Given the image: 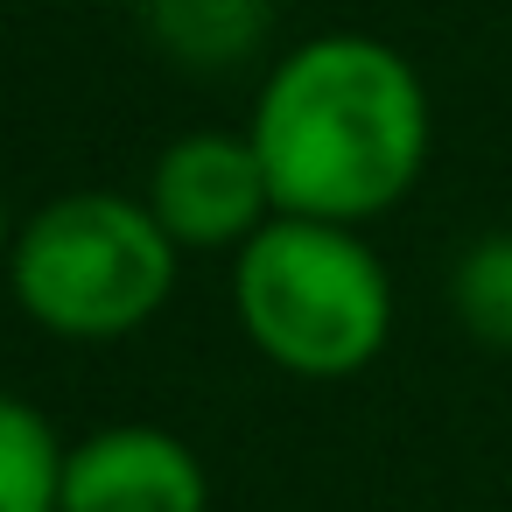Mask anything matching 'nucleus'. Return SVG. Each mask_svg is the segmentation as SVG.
<instances>
[{
	"mask_svg": "<svg viewBox=\"0 0 512 512\" xmlns=\"http://www.w3.org/2000/svg\"><path fill=\"white\" fill-rule=\"evenodd\" d=\"M64 442L22 393H0V512H57Z\"/></svg>",
	"mask_w": 512,
	"mask_h": 512,
	"instance_id": "nucleus-7",
	"label": "nucleus"
},
{
	"mask_svg": "<svg viewBox=\"0 0 512 512\" xmlns=\"http://www.w3.org/2000/svg\"><path fill=\"white\" fill-rule=\"evenodd\" d=\"M176 239L155 225L148 197L127 190H64L15 225L8 295L15 309L64 344H120L148 330L176 295Z\"/></svg>",
	"mask_w": 512,
	"mask_h": 512,
	"instance_id": "nucleus-3",
	"label": "nucleus"
},
{
	"mask_svg": "<svg viewBox=\"0 0 512 512\" xmlns=\"http://www.w3.org/2000/svg\"><path fill=\"white\" fill-rule=\"evenodd\" d=\"M57 512H211V470L176 428L113 421L64 442Z\"/></svg>",
	"mask_w": 512,
	"mask_h": 512,
	"instance_id": "nucleus-5",
	"label": "nucleus"
},
{
	"mask_svg": "<svg viewBox=\"0 0 512 512\" xmlns=\"http://www.w3.org/2000/svg\"><path fill=\"white\" fill-rule=\"evenodd\" d=\"M141 8L148 36L190 71H225L267 36V0H141Z\"/></svg>",
	"mask_w": 512,
	"mask_h": 512,
	"instance_id": "nucleus-6",
	"label": "nucleus"
},
{
	"mask_svg": "<svg viewBox=\"0 0 512 512\" xmlns=\"http://www.w3.org/2000/svg\"><path fill=\"white\" fill-rule=\"evenodd\" d=\"M449 309L470 344L512 358V232H484L449 267Z\"/></svg>",
	"mask_w": 512,
	"mask_h": 512,
	"instance_id": "nucleus-8",
	"label": "nucleus"
},
{
	"mask_svg": "<svg viewBox=\"0 0 512 512\" xmlns=\"http://www.w3.org/2000/svg\"><path fill=\"white\" fill-rule=\"evenodd\" d=\"M239 337L288 379H351L393 337V274L358 225L274 211L232 253Z\"/></svg>",
	"mask_w": 512,
	"mask_h": 512,
	"instance_id": "nucleus-2",
	"label": "nucleus"
},
{
	"mask_svg": "<svg viewBox=\"0 0 512 512\" xmlns=\"http://www.w3.org/2000/svg\"><path fill=\"white\" fill-rule=\"evenodd\" d=\"M246 134L267 162L274 211L372 225L421 183L435 148V106L407 50L330 29L267 64Z\"/></svg>",
	"mask_w": 512,
	"mask_h": 512,
	"instance_id": "nucleus-1",
	"label": "nucleus"
},
{
	"mask_svg": "<svg viewBox=\"0 0 512 512\" xmlns=\"http://www.w3.org/2000/svg\"><path fill=\"white\" fill-rule=\"evenodd\" d=\"M15 225H22V218L8 211V197H0V267H8V246H15Z\"/></svg>",
	"mask_w": 512,
	"mask_h": 512,
	"instance_id": "nucleus-9",
	"label": "nucleus"
},
{
	"mask_svg": "<svg viewBox=\"0 0 512 512\" xmlns=\"http://www.w3.org/2000/svg\"><path fill=\"white\" fill-rule=\"evenodd\" d=\"M148 211L176 239V253H239L274 218V183L253 134H183L148 169Z\"/></svg>",
	"mask_w": 512,
	"mask_h": 512,
	"instance_id": "nucleus-4",
	"label": "nucleus"
}]
</instances>
